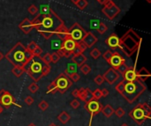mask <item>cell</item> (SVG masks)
Masks as SVG:
<instances>
[{"mask_svg": "<svg viewBox=\"0 0 151 126\" xmlns=\"http://www.w3.org/2000/svg\"><path fill=\"white\" fill-rule=\"evenodd\" d=\"M102 77L104 79V81H106L110 85H112L119 79V73L115 69H113V68H110V69H108L104 72Z\"/></svg>", "mask_w": 151, "mask_h": 126, "instance_id": "12", "label": "cell"}, {"mask_svg": "<svg viewBox=\"0 0 151 126\" xmlns=\"http://www.w3.org/2000/svg\"><path fill=\"white\" fill-rule=\"evenodd\" d=\"M52 82L56 86L57 92H59L60 94H65L73 85V81L64 72L59 74Z\"/></svg>", "mask_w": 151, "mask_h": 126, "instance_id": "7", "label": "cell"}, {"mask_svg": "<svg viewBox=\"0 0 151 126\" xmlns=\"http://www.w3.org/2000/svg\"><path fill=\"white\" fill-rule=\"evenodd\" d=\"M25 72L28 74L35 82H38L42 78L47 76L51 72L50 64L43 63L40 57L32 58V60L28 63L25 68Z\"/></svg>", "mask_w": 151, "mask_h": 126, "instance_id": "5", "label": "cell"}, {"mask_svg": "<svg viewBox=\"0 0 151 126\" xmlns=\"http://www.w3.org/2000/svg\"><path fill=\"white\" fill-rule=\"evenodd\" d=\"M43 12L35 16L31 21L34 28L39 32L45 40L54 35L56 29L61 24H64L63 19L51 8H43Z\"/></svg>", "mask_w": 151, "mask_h": 126, "instance_id": "1", "label": "cell"}, {"mask_svg": "<svg viewBox=\"0 0 151 126\" xmlns=\"http://www.w3.org/2000/svg\"><path fill=\"white\" fill-rule=\"evenodd\" d=\"M72 61H73V64H76V66L80 67L83 64L86 63L87 56H85L83 53L82 54H79V55H73V56L72 57Z\"/></svg>", "mask_w": 151, "mask_h": 126, "instance_id": "21", "label": "cell"}, {"mask_svg": "<svg viewBox=\"0 0 151 126\" xmlns=\"http://www.w3.org/2000/svg\"><path fill=\"white\" fill-rule=\"evenodd\" d=\"M60 59V56L58 55V53L57 52H54L51 54V62L54 63V64H57Z\"/></svg>", "mask_w": 151, "mask_h": 126, "instance_id": "43", "label": "cell"}, {"mask_svg": "<svg viewBox=\"0 0 151 126\" xmlns=\"http://www.w3.org/2000/svg\"><path fill=\"white\" fill-rule=\"evenodd\" d=\"M78 94H79V89H74L73 92H72V95L73 97H75V98H78Z\"/></svg>", "mask_w": 151, "mask_h": 126, "instance_id": "48", "label": "cell"}, {"mask_svg": "<svg viewBox=\"0 0 151 126\" xmlns=\"http://www.w3.org/2000/svg\"><path fill=\"white\" fill-rule=\"evenodd\" d=\"M98 41L97 37L94 34L91 32H87L85 36L83 37V39L81 40V42L87 46V48H91L95 45Z\"/></svg>", "mask_w": 151, "mask_h": 126, "instance_id": "15", "label": "cell"}, {"mask_svg": "<svg viewBox=\"0 0 151 126\" xmlns=\"http://www.w3.org/2000/svg\"><path fill=\"white\" fill-rule=\"evenodd\" d=\"M0 105L5 109L10 108L13 105L18 107V108H21V105H19L18 103L15 102V99L12 95V94L4 89L0 90Z\"/></svg>", "mask_w": 151, "mask_h": 126, "instance_id": "10", "label": "cell"}, {"mask_svg": "<svg viewBox=\"0 0 151 126\" xmlns=\"http://www.w3.org/2000/svg\"><path fill=\"white\" fill-rule=\"evenodd\" d=\"M27 89L29 92H31L32 94H35L37 91L39 90V86L36 84V82H34V83H31L29 86H28Z\"/></svg>", "mask_w": 151, "mask_h": 126, "instance_id": "30", "label": "cell"}, {"mask_svg": "<svg viewBox=\"0 0 151 126\" xmlns=\"http://www.w3.org/2000/svg\"><path fill=\"white\" fill-rule=\"evenodd\" d=\"M3 110H4V108H3V107H2L1 105H0V114H1V113L3 112Z\"/></svg>", "mask_w": 151, "mask_h": 126, "instance_id": "51", "label": "cell"}, {"mask_svg": "<svg viewBox=\"0 0 151 126\" xmlns=\"http://www.w3.org/2000/svg\"><path fill=\"white\" fill-rule=\"evenodd\" d=\"M101 92H102V97H107V96L109 95V94H110V92H109L108 89H106V88L102 89Z\"/></svg>", "mask_w": 151, "mask_h": 126, "instance_id": "47", "label": "cell"}, {"mask_svg": "<svg viewBox=\"0 0 151 126\" xmlns=\"http://www.w3.org/2000/svg\"><path fill=\"white\" fill-rule=\"evenodd\" d=\"M146 1H147L148 3H149V4L151 3V0H146Z\"/></svg>", "mask_w": 151, "mask_h": 126, "instance_id": "56", "label": "cell"}, {"mask_svg": "<svg viewBox=\"0 0 151 126\" xmlns=\"http://www.w3.org/2000/svg\"><path fill=\"white\" fill-rule=\"evenodd\" d=\"M77 2H78V0H72V3H73L74 5H76Z\"/></svg>", "mask_w": 151, "mask_h": 126, "instance_id": "52", "label": "cell"}, {"mask_svg": "<svg viewBox=\"0 0 151 126\" xmlns=\"http://www.w3.org/2000/svg\"><path fill=\"white\" fill-rule=\"evenodd\" d=\"M96 1L99 3V4H101V5H104V4H106L108 1H109V0H96Z\"/></svg>", "mask_w": 151, "mask_h": 126, "instance_id": "49", "label": "cell"}, {"mask_svg": "<svg viewBox=\"0 0 151 126\" xmlns=\"http://www.w3.org/2000/svg\"><path fill=\"white\" fill-rule=\"evenodd\" d=\"M88 3L87 0H78V2L76 3V5L80 10H84L88 6Z\"/></svg>", "mask_w": 151, "mask_h": 126, "instance_id": "32", "label": "cell"}, {"mask_svg": "<svg viewBox=\"0 0 151 126\" xmlns=\"http://www.w3.org/2000/svg\"><path fill=\"white\" fill-rule=\"evenodd\" d=\"M150 76H151L150 72L146 69V68H144V67L141 68L140 70L137 71V79L139 80H140L141 82L146 81Z\"/></svg>", "mask_w": 151, "mask_h": 126, "instance_id": "22", "label": "cell"}, {"mask_svg": "<svg viewBox=\"0 0 151 126\" xmlns=\"http://www.w3.org/2000/svg\"><path fill=\"white\" fill-rule=\"evenodd\" d=\"M5 57L13 66L26 68L28 63L32 60L34 56L21 42H17L6 53Z\"/></svg>", "mask_w": 151, "mask_h": 126, "instance_id": "3", "label": "cell"}, {"mask_svg": "<svg viewBox=\"0 0 151 126\" xmlns=\"http://www.w3.org/2000/svg\"><path fill=\"white\" fill-rule=\"evenodd\" d=\"M102 12L109 19L112 21V19H114L119 14L120 8L118 5H116V4L112 0H109L106 4L103 5Z\"/></svg>", "mask_w": 151, "mask_h": 126, "instance_id": "9", "label": "cell"}, {"mask_svg": "<svg viewBox=\"0 0 151 126\" xmlns=\"http://www.w3.org/2000/svg\"><path fill=\"white\" fill-rule=\"evenodd\" d=\"M111 55H112V51H110V50H107V51H105L104 53H103L102 57L104 58V59H105L107 62H109V60H110V58Z\"/></svg>", "mask_w": 151, "mask_h": 126, "instance_id": "45", "label": "cell"}, {"mask_svg": "<svg viewBox=\"0 0 151 126\" xmlns=\"http://www.w3.org/2000/svg\"><path fill=\"white\" fill-rule=\"evenodd\" d=\"M12 72L17 78H20L25 72V68L20 67V66H13V68L12 69Z\"/></svg>", "mask_w": 151, "mask_h": 126, "instance_id": "26", "label": "cell"}, {"mask_svg": "<svg viewBox=\"0 0 151 126\" xmlns=\"http://www.w3.org/2000/svg\"><path fill=\"white\" fill-rule=\"evenodd\" d=\"M69 31V37L74 42H80L83 39V37L86 34V30L79 24V23H74L70 29H68Z\"/></svg>", "mask_w": 151, "mask_h": 126, "instance_id": "11", "label": "cell"}, {"mask_svg": "<svg viewBox=\"0 0 151 126\" xmlns=\"http://www.w3.org/2000/svg\"><path fill=\"white\" fill-rule=\"evenodd\" d=\"M107 29H108L107 26H106L104 23H103V22H100L99 25H98V27H96L97 32H98L99 34H104V33L107 31Z\"/></svg>", "mask_w": 151, "mask_h": 126, "instance_id": "28", "label": "cell"}, {"mask_svg": "<svg viewBox=\"0 0 151 126\" xmlns=\"http://www.w3.org/2000/svg\"><path fill=\"white\" fill-rule=\"evenodd\" d=\"M58 119L60 121L61 123L63 124H65L69 122V120L71 119V116L70 115L67 113V112H65V111H62L59 115H58Z\"/></svg>", "mask_w": 151, "mask_h": 126, "instance_id": "25", "label": "cell"}, {"mask_svg": "<svg viewBox=\"0 0 151 126\" xmlns=\"http://www.w3.org/2000/svg\"><path fill=\"white\" fill-rule=\"evenodd\" d=\"M70 105H71V107H72L73 109H78L79 107H80V102H79L78 100L74 99V100H73V101L70 102Z\"/></svg>", "mask_w": 151, "mask_h": 126, "instance_id": "44", "label": "cell"}, {"mask_svg": "<svg viewBox=\"0 0 151 126\" xmlns=\"http://www.w3.org/2000/svg\"><path fill=\"white\" fill-rule=\"evenodd\" d=\"M84 109L90 114V118H89L88 126H91L94 116L98 115L101 112V110L102 109V105L97 100L93 99V100H91V101H89L88 102H85Z\"/></svg>", "mask_w": 151, "mask_h": 126, "instance_id": "8", "label": "cell"}, {"mask_svg": "<svg viewBox=\"0 0 151 126\" xmlns=\"http://www.w3.org/2000/svg\"><path fill=\"white\" fill-rule=\"evenodd\" d=\"M128 115L138 125H141L147 119L150 118L151 108H150V106L146 102L140 103L129 112Z\"/></svg>", "mask_w": 151, "mask_h": 126, "instance_id": "6", "label": "cell"}, {"mask_svg": "<svg viewBox=\"0 0 151 126\" xmlns=\"http://www.w3.org/2000/svg\"><path fill=\"white\" fill-rule=\"evenodd\" d=\"M114 114H116V115L118 116V117L121 118V117H123V116L125 115V114H126V111H125L123 109H122V108H118L117 110H115Z\"/></svg>", "mask_w": 151, "mask_h": 126, "instance_id": "42", "label": "cell"}, {"mask_svg": "<svg viewBox=\"0 0 151 126\" xmlns=\"http://www.w3.org/2000/svg\"><path fill=\"white\" fill-rule=\"evenodd\" d=\"M141 40V37L130 28L123 36L119 38L118 48L126 56L131 57L140 48Z\"/></svg>", "mask_w": 151, "mask_h": 126, "instance_id": "4", "label": "cell"}, {"mask_svg": "<svg viewBox=\"0 0 151 126\" xmlns=\"http://www.w3.org/2000/svg\"><path fill=\"white\" fill-rule=\"evenodd\" d=\"M27 126H36L35 123H29V124H28Z\"/></svg>", "mask_w": 151, "mask_h": 126, "instance_id": "53", "label": "cell"}, {"mask_svg": "<svg viewBox=\"0 0 151 126\" xmlns=\"http://www.w3.org/2000/svg\"><path fill=\"white\" fill-rule=\"evenodd\" d=\"M75 46H76V42H74L69 36L65 39V40H64L60 45V47L63 48L64 50H65L67 52H70L72 54H73V50H74Z\"/></svg>", "mask_w": 151, "mask_h": 126, "instance_id": "19", "label": "cell"}, {"mask_svg": "<svg viewBox=\"0 0 151 126\" xmlns=\"http://www.w3.org/2000/svg\"><path fill=\"white\" fill-rule=\"evenodd\" d=\"M28 13H29L31 15H35L38 13V8H37L35 5H31L29 7H28Z\"/></svg>", "mask_w": 151, "mask_h": 126, "instance_id": "37", "label": "cell"}, {"mask_svg": "<svg viewBox=\"0 0 151 126\" xmlns=\"http://www.w3.org/2000/svg\"><path fill=\"white\" fill-rule=\"evenodd\" d=\"M34 101H35V100H34L33 97H31V96H27L26 99H25V103L27 105H28V106H31L34 103Z\"/></svg>", "mask_w": 151, "mask_h": 126, "instance_id": "46", "label": "cell"}, {"mask_svg": "<svg viewBox=\"0 0 151 126\" xmlns=\"http://www.w3.org/2000/svg\"><path fill=\"white\" fill-rule=\"evenodd\" d=\"M78 98L80 99L84 102H88L94 99V96H93V93L90 90V88H88V87H87V88L81 87L80 89H79Z\"/></svg>", "mask_w": 151, "mask_h": 126, "instance_id": "14", "label": "cell"}, {"mask_svg": "<svg viewBox=\"0 0 151 126\" xmlns=\"http://www.w3.org/2000/svg\"><path fill=\"white\" fill-rule=\"evenodd\" d=\"M90 56L94 58V59H98L99 56H101V52H100V50H98V48H95L90 51Z\"/></svg>", "mask_w": 151, "mask_h": 126, "instance_id": "33", "label": "cell"}, {"mask_svg": "<svg viewBox=\"0 0 151 126\" xmlns=\"http://www.w3.org/2000/svg\"><path fill=\"white\" fill-rule=\"evenodd\" d=\"M32 54L35 57H40L43 54V48L38 45L35 48V50L32 52Z\"/></svg>", "mask_w": 151, "mask_h": 126, "instance_id": "35", "label": "cell"}, {"mask_svg": "<svg viewBox=\"0 0 151 126\" xmlns=\"http://www.w3.org/2000/svg\"><path fill=\"white\" fill-rule=\"evenodd\" d=\"M115 90L128 103L132 104L146 91V86L143 82L139 80L134 81H126L123 80L116 85Z\"/></svg>", "mask_w": 151, "mask_h": 126, "instance_id": "2", "label": "cell"}, {"mask_svg": "<svg viewBox=\"0 0 151 126\" xmlns=\"http://www.w3.org/2000/svg\"><path fill=\"white\" fill-rule=\"evenodd\" d=\"M92 93H93V96H94V99L95 100H100L101 98H102V92H101V90L100 89H96L95 91H92Z\"/></svg>", "mask_w": 151, "mask_h": 126, "instance_id": "38", "label": "cell"}, {"mask_svg": "<svg viewBox=\"0 0 151 126\" xmlns=\"http://www.w3.org/2000/svg\"><path fill=\"white\" fill-rule=\"evenodd\" d=\"M49 126H58V125H57V124H55L54 123H51V124H50Z\"/></svg>", "mask_w": 151, "mask_h": 126, "instance_id": "54", "label": "cell"}, {"mask_svg": "<svg viewBox=\"0 0 151 126\" xmlns=\"http://www.w3.org/2000/svg\"><path fill=\"white\" fill-rule=\"evenodd\" d=\"M55 35L58 36L60 40L64 41L65 40L68 36H69V31H68V28L65 27V23L64 24H61L58 28L56 29V31L54 33Z\"/></svg>", "mask_w": 151, "mask_h": 126, "instance_id": "16", "label": "cell"}, {"mask_svg": "<svg viewBox=\"0 0 151 126\" xmlns=\"http://www.w3.org/2000/svg\"><path fill=\"white\" fill-rule=\"evenodd\" d=\"M128 67H129V66H127V65L126 64V62H125V63H123V64H121L119 66H118L117 69H116V71H117L118 73H120L121 75H123V74L125 73V72L128 69Z\"/></svg>", "mask_w": 151, "mask_h": 126, "instance_id": "29", "label": "cell"}, {"mask_svg": "<svg viewBox=\"0 0 151 126\" xmlns=\"http://www.w3.org/2000/svg\"><path fill=\"white\" fill-rule=\"evenodd\" d=\"M41 59L43 63L50 64L51 63V54L50 53H46L43 56H41Z\"/></svg>", "mask_w": 151, "mask_h": 126, "instance_id": "34", "label": "cell"}, {"mask_svg": "<svg viewBox=\"0 0 151 126\" xmlns=\"http://www.w3.org/2000/svg\"><path fill=\"white\" fill-rule=\"evenodd\" d=\"M19 27H20L21 30L26 34H29L33 30V28H34L31 21L29 19H27V18L23 19V21H21V23L19 25Z\"/></svg>", "mask_w": 151, "mask_h": 126, "instance_id": "18", "label": "cell"}, {"mask_svg": "<svg viewBox=\"0 0 151 126\" xmlns=\"http://www.w3.org/2000/svg\"><path fill=\"white\" fill-rule=\"evenodd\" d=\"M76 70H77L76 64H68V66H67V69H65V71L64 73L65 75L69 76L70 74L73 73V72H76Z\"/></svg>", "mask_w": 151, "mask_h": 126, "instance_id": "27", "label": "cell"}, {"mask_svg": "<svg viewBox=\"0 0 151 126\" xmlns=\"http://www.w3.org/2000/svg\"><path fill=\"white\" fill-rule=\"evenodd\" d=\"M101 112L106 117H110V116L114 114V112H115V110H114V109L112 108V107L110 106V105H106V106H104V107H102V110H101Z\"/></svg>", "mask_w": 151, "mask_h": 126, "instance_id": "24", "label": "cell"}, {"mask_svg": "<svg viewBox=\"0 0 151 126\" xmlns=\"http://www.w3.org/2000/svg\"><path fill=\"white\" fill-rule=\"evenodd\" d=\"M119 38L116 34H111L105 41V43L110 48H116L118 47Z\"/></svg>", "mask_w": 151, "mask_h": 126, "instance_id": "20", "label": "cell"}, {"mask_svg": "<svg viewBox=\"0 0 151 126\" xmlns=\"http://www.w3.org/2000/svg\"><path fill=\"white\" fill-rule=\"evenodd\" d=\"M80 71H81V72L83 74L87 75V74H88L91 72V67L88 64H83L80 66Z\"/></svg>", "mask_w": 151, "mask_h": 126, "instance_id": "31", "label": "cell"}, {"mask_svg": "<svg viewBox=\"0 0 151 126\" xmlns=\"http://www.w3.org/2000/svg\"><path fill=\"white\" fill-rule=\"evenodd\" d=\"M37 46H38V45H37V43H36V42H31L28 43V45H27L26 48H27V50L32 53V52L35 50V48H36Z\"/></svg>", "mask_w": 151, "mask_h": 126, "instance_id": "41", "label": "cell"}, {"mask_svg": "<svg viewBox=\"0 0 151 126\" xmlns=\"http://www.w3.org/2000/svg\"><path fill=\"white\" fill-rule=\"evenodd\" d=\"M87 50V46L85 45L82 42H76V46H75L74 50H73V55H79L82 54L85 50Z\"/></svg>", "mask_w": 151, "mask_h": 126, "instance_id": "23", "label": "cell"}, {"mask_svg": "<svg viewBox=\"0 0 151 126\" xmlns=\"http://www.w3.org/2000/svg\"><path fill=\"white\" fill-rule=\"evenodd\" d=\"M126 60H125V58L122 56L118 52H112V55L110 58V60H109V64L112 66L113 69H117V67L119 66L121 64H123L125 63Z\"/></svg>", "mask_w": 151, "mask_h": 126, "instance_id": "13", "label": "cell"}, {"mask_svg": "<svg viewBox=\"0 0 151 126\" xmlns=\"http://www.w3.org/2000/svg\"><path fill=\"white\" fill-rule=\"evenodd\" d=\"M121 126H129V125H128L127 123H123V124H122Z\"/></svg>", "mask_w": 151, "mask_h": 126, "instance_id": "55", "label": "cell"}, {"mask_svg": "<svg viewBox=\"0 0 151 126\" xmlns=\"http://www.w3.org/2000/svg\"><path fill=\"white\" fill-rule=\"evenodd\" d=\"M68 78H69V79H70L72 81H73V82H77V81L80 80V76L77 72H73V73L70 74V75L68 76Z\"/></svg>", "mask_w": 151, "mask_h": 126, "instance_id": "36", "label": "cell"}, {"mask_svg": "<svg viewBox=\"0 0 151 126\" xmlns=\"http://www.w3.org/2000/svg\"><path fill=\"white\" fill-rule=\"evenodd\" d=\"M124 78V80L126 81H134L137 79V71L135 70V67H128V69L125 72V73L122 75Z\"/></svg>", "mask_w": 151, "mask_h": 126, "instance_id": "17", "label": "cell"}, {"mask_svg": "<svg viewBox=\"0 0 151 126\" xmlns=\"http://www.w3.org/2000/svg\"><path fill=\"white\" fill-rule=\"evenodd\" d=\"M38 107H39V109H40L42 111H45L47 109L49 108V103L47 102L46 101H42L39 103Z\"/></svg>", "mask_w": 151, "mask_h": 126, "instance_id": "39", "label": "cell"}, {"mask_svg": "<svg viewBox=\"0 0 151 126\" xmlns=\"http://www.w3.org/2000/svg\"><path fill=\"white\" fill-rule=\"evenodd\" d=\"M94 81H95V83L98 86L102 85L103 82H104V79H103V77L102 75H97L95 79H94Z\"/></svg>", "mask_w": 151, "mask_h": 126, "instance_id": "40", "label": "cell"}, {"mask_svg": "<svg viewBox=\"0 0 151 126\" xmlns=\"http://www.w3.org/2000/svg\"><path fill=\"white\" fill-rule=\"evenodd\" d=\"M4 57H5V56L3 55V53H2L1 51H0V61H1V60L3 59Z\"/></svg>", "mask_w": 151, "mask_h": 126, "instance_id": "50", "label": "cell"}]
</instances>
